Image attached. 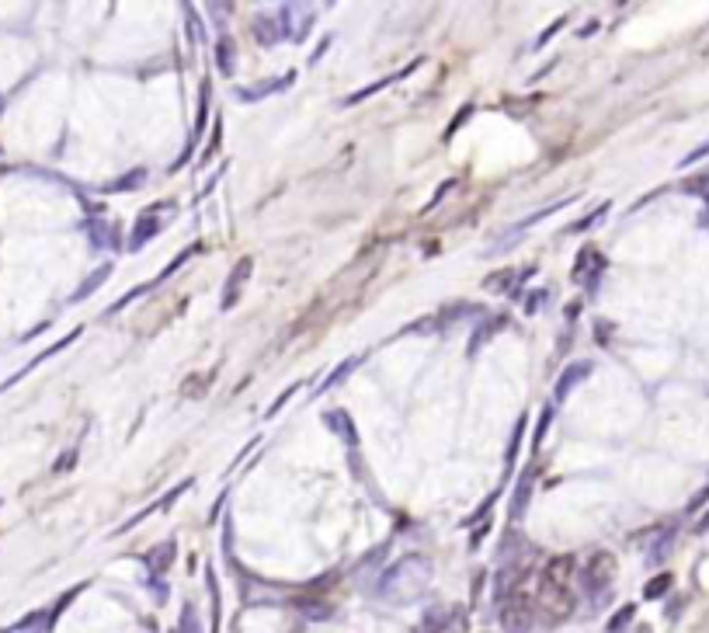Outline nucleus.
Instances as JSON below:
<instances>
[{
    "label": "nucleus",
    "instance_id": "f257e3e1",
    "mask_svg": "<svg viewBox=\"0 0 709 633\" xmlns=\"http://www.w3.org/2000/svg\"><path fill=\"white\" fill-rule=\"evenodd\" d=\"M431 585V560L421 554H411L386 567L376 581V595L386 602H418Z\"/></svg>",
    "mask_w": 709,
    "mask_h": 633
},
{
    "label": "nucleus",
    "instance_id": "f03ea898",
    "mask_svg": "<svg viewBox=\"0 0 709 633\" xmlns=\"http://www.w3.org/2000/svg\"><path fill=\"white\" fill-rule=\"evenodd\" d=\"M532 623H536V599H529V595L518 588V592H511L508 599L501 602V627L508 633H529Z\"/></svg>",
    "mask_w": 709,
    "mask_h": 633
},
{
    "label": "nucleus",
    "instance_id": "7ed1b4c3",
    "mask_svg": "<svg viewBox=\"0 0 709 633\" xmlns=\"http://www.w3.org/2000/svg\"><path fill=\"white\" fill-rule=\"evenodd\" d=\"M574 606H577V599H574V592H567V588H553V585H546V581H539V588H536V609L546 616L550 623H564L570 613H574Z\"/></svg>",
    "mask_w": 709,
    "mask_h": 633
},
{
    "label": "nucleus",
    "instance_id": "20e7f679",
    "mask_svg": "<svg viewBox=\"0 0 709 633\" xmlns=\"http://www.w3.org/2000/svg\"><path fill=\"white\" fill-rule=\"evenodd\" d=\"M581 581H584V588H588L591 595L609 592V585H612V581H616V557L605 554V550H598V554H591L588 564L581 567Z\"/></svg>",
    "mask_w": 709,
    "mask_h": 633
},
{
    "label": "nucleus",
    "instance_id": "39448f33",
    "mask_svg": "<svg viewBox=\"0 0 709 633\" xmlns=\"http://www.w3.org/2000/svg\"><path fill=\"white\" fill-rule=\"evenodd\" d=\"M539 581H546V585L553 588H567V592H574V581H577V560L564 554V557H553L550 564L543 567V574H539Z\"/></svg>",
    "mask_w": 709,
    "mask_h": 633
},
{
    "label": "nucleus",
    "instance_id": "423d86ee",
    "mask_svg": "<svg viewBox=\"0 0 709 633\" xmlns=\"http://www.w3.org/2000/svg\"><path fill=\"white\" fill-rule=\"evenodd\" d=\"M602 272H605V258L595 251V247H584L570 275H574V282H584L588 289H595L598 286V275H602Z\"/></svg>",
    "mask_w": 709,
    "mask_h": 633
},
{
    "label": "nucleus",
    "instance_id": "0eeeda50",
    "mask_svg": "<svg viewBox=\"0 0 709 633\" xmlns=\"http://www.w3.org/2000/svg\"><path fill=\"white\" fill-rule=\"evenodd\" d=\"M157 209H160V206L143 209L140 220L133 223V237H129V251H143V247L160 234V213H157Z\"/></svg>",
    "mask_w": 709,
    "mask_h": 633
},
{
    "label": "nucleus",
    "instance_id": "6e6552de",
    "mask_svg": "<svg viewBox=\"0 0 709 633\" xmlns=\"http://www.w3.org/2000/svg\"><path fill=\"white\" fill-rule=\"evenodd\" d=\"M591 362L588 359H581V362H570V366L560 373V380H557V387H553V404H564V400L570 397V390L577 387V383H584L588 380V373H591Z\"/></svg>",
    "mask_w": 709,
    "mask_h": 633
},
{
    "label": "nucleus",
    "instance_id": "1a4fd4ad",
    "mask_svg": "<svg viewBox=\"0 0 709 633\" xmlns=\"http://www.w3.org/2000/svg\"><path fill=\"white\" fill-rule=\"evenodd\" d=\"M251 265H254L251 258H240L237 265H233L230 279H226V289H223V310L237 307V300H240V286H244V282L251 279Z\"/></svg>",
    "mask_w": 709,
    "mask_h": 633
},
{
    "label": "nucleus",
    "instance_id": "9d476101",
    "mask_svg": "<svg viewBox=\"0 0 709 633\" xmlns=\"http://www.w3.org/2000/svg\"><path fill=\"white\" fill-rule=\"evenodd\" d=\"M532 484H536V467H529L522 474V480H518V487H515V494H511V519H522L525 515V508H529V498H532Z\"/></svg>",
    "mask_w": 709,
    "mask_h": 633
},
{
    "label": "nucleus",
    "instance_id": "9b49d317",
    "mask_svg": "<svg viewBox=\"0 0 709 633\" xmlns=\"http://www.w3.org/2000/svg\"><path fill=\"white\" fill-rule=\"evenodd\" d=\"M414 67H421V60H414V63H411V67H404V70H397V74H393V77H383V80H376V84L362 87V91H352V94H348V98H345V105H358V101H365V98H369V94H376V91H383V87L397 84V80H400V77H407V74H411V70H414Z\"/></svg>",
    "mask_w": 709,
    "mask_h": 633
},
{
    "label": "nucleus",
    "instance_id": "f8f14e48",
    "mask_svg": "<svg viewBox=\"0 0 709 633\" xmlns=\"http://www.w3.org/2000/svg\"><path fill=\"white\" fill-rule=\"evenodd\" d=\"M508 327V314H497V317H487V324L480 327L477 334H473V341H470V355H477L480 348H484V341L487 338H494L497 331H504Z\"/></svg>",
    "mask_w": 709,
    "mask_h": 633
},
{
    "label": "nucleus",
    "instance_id": "ddd939ff",
    "mask_svg": "<svg viewBox=\"0 0 709 633\" xmlns=\"http://www.w3.org/2000/svg\"><path fill=\"white\" fill-rule=\"evenodd\" d=\"M254 35H258L261 46H275V42H279V35H282V28L275 25L268 14H261V18L254 21Z\"/></svg>",
    "mask_w": 709,
    "mask_h": 633
},
{
    "label": "nucleus",
    "instance_id": "4468645a",
    "mask_svg": "<svg viewBox=\"0 0 709 633\" xmlns=\"http://www.w3.org/2000/svg\"><path fill=\"white\" fill-rule=\"evenodd\" d=\"M289 80H292V77H285V80H265V84H258V87H240L237 98H240V101H261V94L279 91V87H285Z\"/></svg>",
    "mask_w": 709,
    "mask_h": 633
},
{
    "label": "nucleus",
    "instance_id": "2eb2a0df",
    "mask_svg": "<svg viewBox=\"0 0 709 633\" xmlns=\"http://www.w3.org/2000/svg\"><path fill=\"white\" fill-rule=\"evenodd\" d=\"M108 275H112V265H101L94 275H87V279H84V286H80L77 293H73V303H77V300H87V296H91L94 289L101 286V282H108Z\"/></svg>",
    "mask_w": 709,
    "mask_h": 633
},
{
    "label": "nucleus",
    "instance_id": "dca6fc26",
    "mask_svg": "<svg viewBox=\"0 0 709 633\" xmlns=\"http://www.w3.org/2000/svg\"><path fill=\"white\" fill-rule=\"evenodd\" d=\"M174 554H178V547H174V540H167L164 550H153V554H150V571L153 574H164L167 567H171Z\"/></svg>",
    "mask_w": 709,
    "mask_h": 633
},
{
    "label": "nucleus",
    "instance_id": "f3484780",
    "mask_svg": "<svg viewBox=\"0 0 709 633\" xmlns=\"http://www.w3.org/2000/svg\"><path fill=\"white\" fill-rule=\"evenodd\" d=\"M445 623H449V613H445V609H431V613H425V620L418 623V630L414 633H442Z\"/></svg>",
    "mask_w": 709,
    "mask_h": 633
},
{
    "label": "nucleus",
    "instance_id": "a211bd4d",
    "mask_svg": "<svg viewBox=\"0 0 709 633\" xmlns=\"http://www.w3.org/2000/svg\"><path fill=\"white\" fill-rule=\"evenodd\" d=\"M216 56H219V74L233 77V42L230 39H219L216 42Z\"/></svg>",
    "mask_w": 709,
    "mask_h": 633
},
{
    "label": "nucleus",
    "instance_id": "6ab92c4d",
    "mask_svg": "<svg viewBox=\"0 0 709 633\" xmlns=\"http://www.w3.org/2000/svg\"><path fill=\"white\" fill-rule=\"evenodd\" d=\"M671 581H675V578H671L668 571L657 574V578H650V581H647V588H643V599H661V595L671 588Z\"/></svg>",
    "mask_w": 709,
    "mask_h": 633
},
{
    "label": "nucleus",
    "instance_id": "aec40b11",
    "mask_svg": "<svg viewBox=\"0 0 709 633\" xmlns=\"http://www.w3.org/2000/svg\"><path fill=\"white\" fill-rule=\"evenodd\" d=\"M324 421L331 428H341L338 435H345L348 442H355V428H352V421H348V414L345 411H331V414H324Z\"/></svg>",
    "mask_w": 709,
    "mask_h": 633
},
{
    "label": "nucleus",
    "instance_id": "412c9836",
    "mask_svg": "<svg viewBox=\"0 0 709 633\" xmlns=\"http://www.w3.org/2000/svg\"><path fill=\"white\" fill-rule=\"evenodd\" d=\"M633 616H637V609H633V606H623V609H619V613H616V620L609 623V633H623V630H626V623H630Z\"/></svg>",
    "mask_w": 709,
    "mask_h": 633
},
{
    "label": "nucleus",
    "instance_id": "4be33fe9",
    "mask_svg": "<svg viewBox=\"0 0 709 633\" xmlns=\"http://www.w3.org/2000/svg\"><path fill=\"white\" fill-rule=\"evenodd\" d=\"M181 633H199V613H195V606L181 609Z\"/></svg>",
    "mask_w": 709,
    "mask_h": 633
},
{
    "label": "nucleus",
    "instance_id": "5701e85b",
    "mask_svg": "<svg viewBox=\"0 0 709 633\" xmlns=\"http://www.w3.org/2000/svg\"><path fill=\"white\" fill-rule=\"evenodd\" d=\"M550 421H553V407H546L543 411V418H539V432L532 435V446H543V439H546V428H550Z\"/></svg>",
    "mask_w": 709,
    "mask_h": 633
},
{
    "label": "nucleus",
    "instance_id": "b1692460",
    "mask_svg": "<svg viewBox=\"0 0 709 633\" xmlns=\"http://www.w3.org/2000/svg\"><path fill=\"white\" fill-rule=\"evenodd\" d=\"M522 432H525V414L518 418V425H515V435H511V446H508V467L515 463V453H518V442H522Z\"/></svg>",
    "mask_w": 709,
    "mask_h": 633
},
{
    "label": "nucleus",
    "instance_id": "393cba45",
    "mask_svg": "<svg viewBox=\"0 0 709 633\" xmlns=\"http://www.w3.org/2000/svg\"><path fill=\"white\" fill-rule=\"evenodd\" d=\"M494 501H497V491H494V494H487V498H484V505H480L477 512H473L470 519H466V526H473V522H480V519H484V515L491 512V505H494Z\"/></svg>",
    "mask_w": 709,
    "mask_h": 633
},
{
    "label": "nucleus",
    "instance_id": "a878e982",
    "mask_svg": "<svg viewBox=\"0 0 709 633\" xmlns=\"http://www.w3.org/2000/svg\"><path fill=\"white\" fill-rule=\"evenodd\" d=\"M703 157H709V143H703V147H696V150H692V154H689V157H685V160H682V167H689V164H696V160H703Z\"/></svg>",
    "mask_w": 709,
    "mask_h": 633
},
{
    "label": "nucleus",
    "instance_id": "bb28decb",
    "mask_svg": "<svg viewBox=\"0 0 709 633\" xmlns=\"http://www.w3.org/2000/svg\"><path fill=\"white\" fill-rule=\"evenodd\" d=\"M466 115H470V105H466V108H459V115H456V119H452V126H449V136L456 133L459 126H463V119H466Z\"/></svg>",
    "mask_w": 709,
    "mask_h": 633
}]
</instances>
